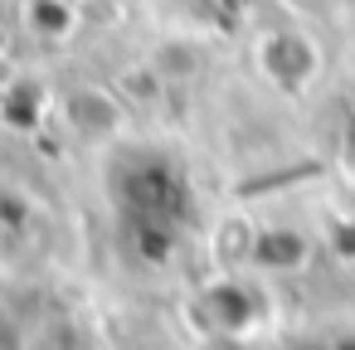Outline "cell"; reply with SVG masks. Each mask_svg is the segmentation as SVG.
Returning a JSON list of instances; mask_svg holds the SVG:
<instances>
[{"label": "cell", "instance_id": "3957f363", "mask_svg": "<svg viewBox=\"0 0 355 350\" xmlns=\"http://www.w3.org/2000/svg\"><path fill=\"white\" fill-rule=\"evenodd\" d=\"M10 78H15V69H10V59H6V54H0V88H6Z\"/></svg>", "mask_w": 355, "mask_h": 350}, {"label": "cell", "instance_id": "6da1fadb", "mask_svg": "<svg viewBox=\"0 0 355 350\" xmlns=\"http://www.w3.org/2000/svg\"><path fill=\"white\" fill-rule=\"evenodd\" d=\"M64 122L83 141H112V137L127 132V107H122V98L112 88L78 83L73 93H64Z\"/></svg>", "mask_w": 355, "mask_h": 350}, {"label": "cell", "instance_id": "7a4b0ae2", "mask_svg": "<svg viewBox=\"0 0 355 350\" xmlns=\"http://www.w3.org/2000/svg\"><path fill=\"white\" fill-rule=\"evenodd\" d=\"M25 20H30L35 35H44V40H69V35H73V6H69V0H30V6H25Z\"/></svg>", "mask_w": 355, "mask_h": 350}, {"label": "cell", "instance_id": "277c9868", "mask_svg": "<svg viewBox=\"0 0 355 350\" xmlns=\"http://www.w3.org/2000/svg\"><path fill=\"white\" fill-rule=\"evenodd\" d=\"M6 49H10V30H6V25H0V54H6Z\"/></svg>", "mask_w": 355, "mask_h": 350}]
</instances>
